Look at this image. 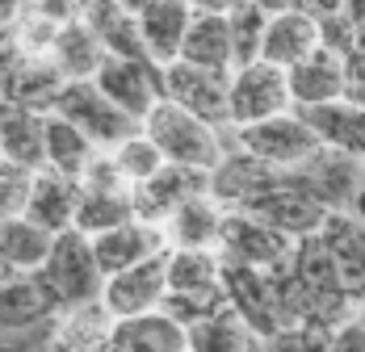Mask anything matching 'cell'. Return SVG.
Wrapping results in <instances>:
<instances>
[{"mask_svg": "<svg viewBox=\"0 0 365 352\" xmlns=\"http://www.w3.org/2000/svg\"><path fill=\"white\" fill-rule=\"evenodd\" d=\"M269 273H273V285H277V302H282L286 327L319 323V327L340 331L357 315V302L349 298V289L340 281V273H336V264H331L319 235L298 239L290 260L282 269H269Z\"/></svg>", "mask_w": 365, "mask_h": 352, "instance_id": "6da1fadb", "label": "cell"}, {"mask_svg": "<svg viewBox=\"0 0 365 352\" xmlns=\"http://www.w3.org/2000/svg\"><path fill=\"white\" fill-rule=\"evenodd\" d=\"M143 130H147V139L164 151L168 164L202 168V172H215V168L222 164V155H227V147H231V143L222 139L227 130L202 122L197 113L181 109L177 101H168V97L147 113Z\"/></svg>", "mask_w": 365, "mask_h": 352, "instance_id": "7a4b0ae2", "label": "cell"}, {"mask_svg": "<svg viewBox=\"0 0 365 352\" xmlns=\"http://www.w3.org/2000/svg\"><path fill=\"white\" fill-rule=\"evenodd\" d=\"M55 113L68 118L72 126H80L101 151H113L118 143L143 135V122L130 118L122 105H113L110 97L97 88V80H68V88L55 101Z\"/></svg>", "mask_w": 365, "mask_h": 352, "instance_id": "3957f363", "label": "cell"}, {"mask_svg": "<svg viewBox=\"0 0 365 352\" xmlns=\"http://www.w3.org/2000/svg\"><path fill=\"white\" fill-rule=\"evenodd\" d=\"M231 143L244 147L256 160L273 164V168H302L307 160H315L324 151L319 135L307 126V118L298 109L264 118V122H252V126H240V130H231Z\"/></svg>", "mask_w": 365, "mask_h": 352, "instance_id": "277c9868", "label": "cell"}, {"mask_svg": "<svg viewBox=\"0 0 365 352\" xmlns=\"http://www.w3.org/2000/svg\"><path fill=\"white\" fill-rule=\"evenodd\" d=\"M42 277L55 285V294L63 298V306H80V302H97L101 289H106V273L97 264V252H93V235L84 231H63L55 235V252L42 269Z\"/></svg>", "mask_w": 365, "mask_h": 352, "instance_id": "5b68a950", "label": "cell"}, {"mask_svg": "<svg viewBox=\"0 0 365 352\" xmlns=\"http://www.w3.org/2000/svg\"><path fill=\"white\" fill-rule=\"evenodd\" d=\"M290 109H294V93L286 68H273V63L256 59L248 68L231 71V130L277 118V113H290Z\"/></svg>", "mask_w": 365, "mask_h": 352, "instance_id": "8992f818", "label": "cell"}, {"mask_svg": "<svg viewBox=\"0 0 365 352\" xmlns=\"http://www.w3.org/2000/svg\"><path fill=\"white\" fill-rule=\"evenodd\" d=\"M244 214L264 218L269 227L286 231V235H294V239H307V235H319V231H324V222H328L331 210L315 197V193H307V189H302L298 168H286L282 180H277L269 193H260L256 202L244 206Z\"/></svg>", "mask_w": 365, "mask_h": 352, "instance_id": "52a82bcc", "label": "cell"}, {"mask_svg": "<svg viewBox=\"0 0 365 352\" xmlns=\"http://www.w3.org/2000/svg\"><path fill=\"white\" fill-rule=\"evenodd\" d=\"M164 97L189 113H197L202 122L231 130V71L193 68V63L177 59L164 68Z\"/></svg>", "mask_w": 365, "mask_h": 352, "instance_id": "ba28073f", "label": "cell"}, {"mask_svg": "<svg viewBox=\"0 0 365 352\" xmlns=\"http://www.w3.org/2000/svg\"><path fill=\"white\" fill-rule=\"evenodd\" d=\"M222 285H227V302L231 311L252 327L260 340L277 336L286 327L282 319V302H277V285L269 269H252V264H235L222 260Z\"/></svg>", "mask_w": 365, "mask_h": 352, "instance_id": "9c48e42d", "label": "cell"}, {"mask_svg": "<svg viewBox=\"0 0 365 352\" xmlns=\"http://www.w3.org/2000/svg\"><path fill=\"white\" fill-rule=\"evenodd\" d=\"M294 235L269 227L264 218H252L244 210H227L219 235V256L235 260V264H252V269H282L294 256Z\"/></svg>", "mask_w": 365, "mask_h": 352, "instance_id": "30bf717a", "label": "cell"}, {"mask_svg": "<svg viewBox=\"0 0 365 352\" xmlns=\"http://www.w3.org/2000/svg\"><path fill=\"white\" fill-rule=\"evenodd\" d=\"M97 88L110 97L113 105H122L130 118L147 122V113L164 101V68L151 59H126L110 55L97 71Z\"/></svg>", "mask_w": 365, "mask_h": 352, "instance_id": "8fae6325", "label": "cell"}, {"mask_svg": "<svg viewBox=\"0 0 365 352\" xmlns=\"http://www.w3.org/2000/svg\"><path fill=\"white\" fill-rule=\"evenodd\" d=\"M68 88V76L55 68L51 55H26L4 46V105L55 113L59 93Z\"/></svg>", "mask_w": 365, "mask_h": 352, "instance_id": "7c38bea8", "label": "cell"}, {"mask_svg": "<svg viewBox=\"0 0 365 352\" xmlns=\"http://www.w3.org/2000/svg\"><path fill=\"white\" fill-rule=\"evenodd\" d=\"M168 298V252L151 256L135 269H122L106 277V289H101V302L110 306L118 319H135V315H151L160 311Z\"/></svg>", "mask_w": 365, "mask_h": 352, "instance_id": "4fadbf2b", "label": "cell"}, {"mask_svg": "<svg viewBox=\"0 0 365 352\" xmlns=\"http://www.w3.org/2000/svg\"><path fill=\"white\" fill-rule=\"evenodd\" d=\"M202 193H210V172L185 168V164H164L151 180L135 185V218L168 227V218L181 210L189 197H202Z\"/></svg>", "mask_w": 365, "mask_h": 352, "instance_id": "5bb4252c", "label": "cell"}, {"mask_svg": "<svg viewBox=\"0 0 365 352\" xmlns=\"http://www.w3.org/2000/svg\"><path fill=\"white\" fill-rule=\"evenodd\" d=\"M286 168H273V164H264V160H256L248 155L244 147H227V155H222V164L210 172V197L219 202L222 210H244L248 202H256L260 193H269L277 180H282Z\"/></svg>", "mask_w": 365, "mask_h": 352, "instance_id": "9a60e30c", "label": "cell"}, {"mask_svg": "<svg viewBox=\"0 0 365 352\" xmlns=\"http://www.w3.org/2000/svg\"><path fill=\"white\" fill-rule=\"evenodd\" d=\"M63 311H68L63 298L42 277V269L38 273H4V285H0V323H4V331L51 323Z\"/></svg>", "mask_w": 365, "mask_h": 352, "instance_id": "2e32d148", "label": "cell"}, {"mask_svg": "<svg viewBox=\"0 0 365 352\" xmlns=\"http://www.w3.org/2000/svg\"><path fill=\"white\" fill-rule=\"evenodd\" d=\"M298 180H302V189L315 193L331 214H349L357 189L365 185V164L353 160V155H344V151L324 147L315 160H307V164L298 168Z\"/></svg>", "mask_w": 365, "mask_h": 352, "instance_id": "e0dca14e", "label": "cell"}, {"mask_svg": "<svg viewBox=\"0 0 365 352\" xmlns=\"http://www.w3.org/2000/svg\"><path fill=\"white\" fill-rule=\"evenodd\" d=\"M93 252H97V264L101 273L113 277L122 269H135L151 256L168 252V231L155 227V222H143V218H130L122 227H113L106 235H93Z\"/></svg>", "mask_w": 365, "mask_h": 352, "instance_id": "ac0fdd59", "label": "cell"}, {"mask_svg": "<svg viewBox=\"0 0 365 352\" xmlns=\"http://www.w3.org/2000/svg\"><path fill=\"white\" fill-rule=\"evenodd\" d=\"M290 93H294V109H311V105H328L349 97V71H344V55L336 46H319L311 51L302 63H294L290 71Z\"/></svg>", "mask_w": 365, "mask_h": 352, "instance_id": "d6986e66", "label": "cell"}, {"mask_svg": "<svg viewBox=\"0 0 365 352\" xmlns=\"http://www.w3.org/2000/svg\"><path fill=\"white\" fill-rule=\"evenodd\" d=\"M324 46V21L307 9H290V13H277L269 17V30H264V51L260 59L273 63V68L290 71L294 63H302L311 51Z\"/></svg>", "mask_w": 365, "mask_h": 352, "instance_id": "ffe728a7", "label": "cell"}, {"mask_svg": "<svg viewBox=\"0 0 365 352\" xmlns=\"http://www.w3.org/2000/svg\"><path fill=\"white\" fill-rule=\"evenodd\" d=\"M113 331H118V315L101 298L97 302H80V306H68L55 319L51 352H110Z\"/></svg>", "mask_w": 365, "mask_h": 352, "instance_id": "44dd1931", "label": "cell"}, {"mask_svg": "<svg viewBox=\"0 0 365 352\" xmlns=\"http://www.w3.org/2000/svg\"><path fill=\"white\" fill-rule=\"evenodd\" d=\"M193 4L189 0H155L139 17V34H143V51L151 63L168 68L181 59V46H185V34L193 26Z\"/></svg>", "mask_w": 365, "mask_h": 352, "instance_id": "7402d4cb", "label": "cell"}, {"mask_svg": "<svg viewBox=\"0 0 365 352\" xmlns=\"http://www.w3.org/2000/svg\"><path fill=\"white\" fill-rule=\"evenodd\" d=\"M319 239L328 247L331 264L340 273V281L349 289L353 302L365 298V222H357L353 214H328Z\"/></svg>", "mask_w": 365, "mask_h": 352, "instance_id": "603a6c76", "label": "cell"}, {"mask_svg": "<svg viewBox=\"0 0 365 352\" xmlns=\"http://www.w3.org/2000/svg\"><path fill=\"white\" fill-rule=\"evenodd\" d=\"M307 118V126L319 135L324 147L331 151H344L353 160L365 164V105L340 97V101H328V105H311V109H298Z\"/></svg>", "mask_w": 365, "mask_h": 352, "instance_id": "cb8c5ba5", "label": "cell"}, {"mask_svg": "<svg viewBox=\"0 0 365 352\" xmlns=\"http://www.w3.org/2000/svg\"><path fill=\"white\" fill-rule=\"evenodd\" d=\"M76 210H80V180L63 176L55 168H38L34 193H30V210L26 218H34L38 227L63 235L76 227Z\"/></svg>", "mask_w": 365, "mask_h": 352, "instance_id": "d4e9b609", "label": "cell"}, {"mask_svg": "<svg viewBox=\"0 0 365 352\" xmlns=\"http://www.w3.org/2000/svg\"><path fill=\"white\" fill-rule=\"evenodd\" d=\"M0 151L9 164L21 168H46V113L21 105H4L0 118Z\"/></svg>", "mask_w": 365, "mask_h": 352, "instance_id": "484cf974", "label": "cell"}, {"mask_svg": "<svg viewBox=\"0 0 365 352\" xmlns=\"http://www.w3.org/2000/svg\"><path fill=\"white\" fill-rule=\"evenodd\" d=\"M110 352H189V331L164 311L118 319Z\"/></svg>", "mask_w": 365, "mask_h": 352, "instance_id": "4316f807", "label": "cell"}, {"mask_svg": "<svg viewBox=\"0 0 365 352\" xmlns=\"http://www.w3.org/2000/svg\"><path fill=\"white\" fill-rule=\"evenodd\" d=\"M222 222H227V210L210 193L202 197H189L181 210L168 218V247H206V252H219V235Z\"/></svg>", "mask_w": 365, "mask_h": 352, "instance_id": "83f0119b", "label": "cell"}, {"mask_svg": "<svg viewBox=\"0 0 365 352\" xmlns=\"http://www.w3.org/2000/svg\"><path fill=\"white\" fill-rule=\"evenodd\" d=\"M51 252H55V231L38 227L34 218H4V231H0L4 273H38L46 269Z\"/></svg>", "mask_w": 365, "mask_h": 352, "instance_id": "f1b7e54d", "label": "cell"}, {"mask_svg": "<svg viewBox=\"0 0 365 352\" xmlns=\"http://www.w3.org/2000/svg\"><path fill=\"white\" fill-rule=\"evenodd\" d=\"M181 59L193 68H210V71H235V46H231V26L227 17L215 13H197L189 34H185Z\"/></svg>", "mask_w": 365, "mask_h": 352, "instance_id": "f546056e", "label": "cell"}, {"mask_svg": "<svg viewBox=\"0 0 365 352\" xmlns=\"http://www.w3.org/2000/svg\"><path fill=\"white\" fill-rule=\"evenodd\" d=\"M51 59H55V68L63 71L68 80H97V71L110 59V51H106L101 38L93 34V26L72 21V26L59 30L55 46H51Z\"/></svg>", "mask_w": 365, "mask_h": 352, "instance_id": "4dcf8cb0", "label": "cell"}, {"mask_svg": "<svg viewBox=\"0 0 365 352\" xmlns=\"http://www.w3.org/2000/svg\"><path fill=\"white\" fill-rule=\"evenodd\" d=\"M135 218V189H101V185H80V210L76 231L84 235H106L113 227Z\"/></svg>", "mask_w": 365, "mask_h": 352, "instance_id": "1f68e13d", "label": "cell"}, {"mask_svg": "<svg viewBox=\"0 0 365 352\" xmlns=\"http://www.w3.org/2000/svg\"><path fill=\"white\" fill-rule=\"evenodd\" d=\"M185 331H189V352H260L264 348V340L231 306L202 319V323H193V327H185Z\"/></svg>", "mask_w": 365, "mask_h": 352, "instance_id": "d6a6232c", "label": "cell"}, {"mask_svg": "<svg viewBox=\"0 0 365 352\" xmlns=\"http://www.w3.org/2000/svg\"><path fill=\"white\" fill-rule=\"evenodd\" d=\"M97 151H101V147L88 139L80 126H72V122L59 118V113H46V168L80 180Z\"/></svg>", "mask_w": 365, "mask_h": 352, "instance_id": "836d02e7", "label": "cell"}, {"mask_svg": "<svg viewBox=\"0 0 365 352\" xmlns=\"http://www.w3.org/2000/svg\"><path fill=\"white\" fill-rule=\"evenodd\" d=\"M222 289V256L206 247H168V294Z\"/></svg>", "mask_w": 365, "mask_h": 352, "instance_id": "e575fe53", "label": "cell"}, {"mask_svg": "<svg viewBox=\"0 0 365 352\" xmlns=\"http://www.w3.org/2000/svg\"><path fill=\"white\" fill-rule=\"evenodd\" d=\"M227 26H231V46H235V68H248L260 59L264 51V30H269V13L252 4V0H240L231 13H227Z\"/></svg>", "mask_w": 365, "mask_h": 352, "instance_id": "d590c367", "label": "cell"}, {"mask_svg": "<svg viewBox=\"0 0 365 352\" xmlns=\"http://www.w3.org/2000/svg\"><path fill=\"white\" fill-rule=\"evenodd\" d=\"M110 155H113V164L122 168V176H126L130 185H143V180H151V176L168 164V160H164V151L147 139V130H143V135H135V139H126V143H118Z\"/></svg>", "mask_w": 365, "mask_h": 352, "instance_id": "8d00e7d4", "label": "cell"}, {"mask_svg": "<svg viewBox=\"0 0 365 352\" xmlns=\"http://www.w3.org/2000/svg\"><path fill=\"white\" fill-rule=\"evenodd\" d=\"M227 306H231V302H227V285H222V289H206V294H168L160 311L168 319H177L181 327H193V323L219 315Z\"/></svg>", "mask_w": 365, "mask_h": 352, "instance_id": "74e56055", "label": "cell"}, {"mask_svg": "<svg viewBox=\"0 0 365 352\" xmlns=\"http://www.w3.org/2000/svg\"><path fill=\"white\" fill-rule=\"evenodd\" d=\"M34 168H21V164H0V210L4 218H26L30 210V193H34Z\"/></svg>", "mask_w": 365, "mask_h": 352, "instance_id": "f35d334b", "label": "cell"}, {"mask_svg": "<svg viewBox=\"0 0 365 352\" xmlns=\"http://www.w3.org/2000/svg\"><path fill=\"white\" fill-rule=\"evenodd\" d=\"M331 336L336 331L319 327V323H294V327H282L277 336H269L260 352H328Z\"/></svg>", "mask_w": 365, "mask_h": 352, "instance_id": "ab89813d", "label": "cell"}, {"mask_svg": "<svg viewBox=\"0 0 365 352\" xmlns=\"http://www.w3.org/2000/svg\"><path fill=\"white\" fill-rule=\"evenodd\" d=\"M51 336H55V319L38 323V327L4 331V352H51Z\"/></svg>", "mask_w": 365, "mask_h": 352, "instance_id": "60d3db41", "label": "cell"}, {"mask_svg": "<svg viewBox=\"0 0 365 352\" xmlns=\"http://www.w3.org/2000/svg\"><path fill=\"white\" fill-rule=\"evenodd\" d=\"M328 352H365V327L353 319V323H344L336 336H331V348Z\"/></svg>", "mask_w": 365, "mask_h": 352, "instance_id": "b9f144b4", "label": "cell"}, {"mask_svg": "<svg viewBox=\"0 0 365 352\" xmlns=\"http://www.w3.org/2000/svg\"><path fill=\"white\" fill-rule=\"evenodd\" d=\"M302 9L315 13L319 21H328V17H340V13L349 9V0H302Z\"/></svg>", "mask_w": 365, "mask_h": 352, "instance_id": "7bdbcfd3", "label": "cell"}, {"mask_svg": "<svg viewBox=\"0 0 365 352\" xmlns=\"http://www.w3.org/2000/svg\"><path fill=\"white\" fill-rule=\"evenodd\" d=\"M193 4V13H215V17H227L240 0H189Z\"/></svg>", "mask_w": 365, "mask_h": 352, "instance_id": "ee69618b", "label": "cell"}, {"mask_svg": "<svg viewBox=\"0 0 365 352\" xmlns=\"http://www.w3.org/2000/svg\"><path fill=\"white\" fill-rule=\"evenodd\" d=\"M252 4H260L269 17H277V13H290V9H302V0H252Z\"/></svg>", "mask_w": 365, "mask_h": 352, "instance_id": "f6af8a7d", "label": "cell"}, {"mask_svg": "<svg viewBox=\"0 0 365 352\" xmlns=\"http://www.w3.org/2000/svg\"><path fill=\"white\" fill-rule=\"evenodd\" d=\"M118 4H122V9H126L130 17H143V13L151 9V4H155V0H118Z\"/></svg>", "mask_w": 365, "mask_h": 352, "instance_id": "bcb514c9", "label": "cell"}, {"mask_svg": "<svg viewBox=\"0 0 365 352\" xmlns=\"http://www.w3.org/2000/svg\"><path fill=\"white\" fill-rule=\"evenodd\" d=\"M26 4H30V0H0V13H4V21H13V17L26 9Z\"/></svg>", "mask_w": 365, "mask_h": 352, "instance_id": "7dc6e473", "label": "cell"}, {"mask_svg": "<svg viewBox=\"0 0 365 352\" xmlns=\"http://www.w3.org/2000/svg\"><path fill=\"white\" fill-rule=\"evenodd\" d=\"M349 214H353L357 222H365V185L357 189V197H353V206H349Z\"/></svg>", "mask_w": 365, "mask_h": 352, "instance_id": "c3c4849f", "label": "cell"}, {"mask_svg": "<svg viewBox=\"0 0 365 352\" xmlns=\"http://www.w3.org/2000/svg\"><path fill=\"white\" fill-rule=\"evenodd\" d=\"M353 319H357V323H361V327H365V298H361V302H357V315H353Z\"/></svg>", "mask_w": 365, "mask_h": 352, "instance_id": "681fc988", "label": "cell"}]
</instances>
